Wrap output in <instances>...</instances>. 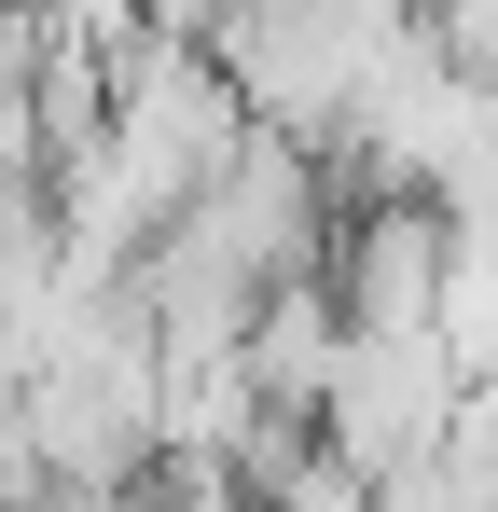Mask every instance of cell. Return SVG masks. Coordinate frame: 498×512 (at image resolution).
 Wrapping results in <instances>:
<instances>
[{
	"instance_id": "obj_1",
	"label": "cell",
	"mask_w": 498,
	"mask_h": 512,
	"mask_svg": "<svg viewBox=\"0 0 498 512\" xmlns=\"http://www.w3.org/2000/svg\"><path fill=\"white\" fill-rule=\"evenodd\" d=\"M457 402H471V360L443 333H346V360H332V388H319V429H332V457L360 485H402L415 457L443 443Z\"/></svg>"
},
{
	"instance_id": "obj_2",
	"label": "cell",
	"mask_w": 498,
	"mask_h": 512,
	"mask_svg": "<svg viewBox=\"0 0 498 512\" xmlns=\"http://www.w3.org/2000/svg\"><path fill=\"white\" fill-rule=\"evenodd\" d=\"M443 291H457V208L443 194H346L332 208L346 333H443Z\"/></svg>"
}]
</instances>
